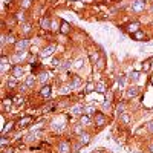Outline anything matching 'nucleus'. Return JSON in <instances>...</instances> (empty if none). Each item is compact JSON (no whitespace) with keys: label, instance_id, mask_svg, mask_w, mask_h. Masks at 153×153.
I'll use <instances>...</instances> for the list:
<instances>
[{"label":"nucleus","instance_id":"obj_1","mask_svg":"<svg viewBox=\"0 0 153 153\" xmlns=\"http://www.w3.org/2000/svg\"><path fill=\"white\" fill-rule=\"evenodd\" d=\"M66 127H68V123L65 121V118H60V117L52 118V121L49 123V130L54 132L55 135H61L66 130Z\"/></svg>","mask_w":153,"mask_h":153},{"label":"nucleus","instance_id":"obj_2","mask_svg":"<svg viewBox=\"0 0 153 153\" xmlns=\"http://www.w3.org/2000/svg\"><path fill=\"white\" fill-rule=\"evenodd\" d=\"M55 153H72V141H69V139H60L55 144Z\"/></svg>","mask_w":153,"mask_h":153},{"label":"nucleus","instance_id":"obj_3","mask_svg":"<svg viewBox=\"0 0 153 153\" xmlns=\"http://www.w3.org/2000/svg\"><path fill=\"white\" fill-rule=\"evenodd\" d=\"M129 9L133 12V14H143V12L147 9V2L146 0H132Z\"/></svg>","mask_w":153,"mask_h":153},{"label":"nucleus","instance_id":"obj_4","mask_svg":"<svg viewBox=\"0 0 153 153\" xmlns=\"http://www.w3.org/2000/svg\"><path fill=\"white\" fill-rule=\"evenodd\" d=\"M92 120H94V126L95 127H98V129H103L104 126H107V117H106V113L104 112H97L94 117H92Z\"/></svg>","mask_w":153,"mask_h":153},{"label":"nucleus","instance_id":"obj_5","mask_svg":"<svg viewBox=\"0 0 153 153\" xmlns=\"http://www.w3.org/2000/svg\"><path fill=\"white\" fill-rule=\"evenodd\" d=\"M12 48H14V51H19V52H26V51L31 49V40L28 37H23L20 40H17V43Z\"/></svg>","mask_w":153,"mask_h":153},{"label":"nucleus","instance_id":"obj_6","mask_svg":"<svg viewBox=\"0 0 153 153\" xmlns=\"http://www.w3.org/2000/svg\"><path fill=\"white\" fill-rule=\"evenodd\" d=\"M57 51V45L55 43H49L46 46H43L40 49V52H38V58H48L51 55H54V52Z\"/></svg>","mask_w":153,"mask_h":153},{"label":"nucleus","instance_id":"obj_7","mask_svg":"<svg viewBox=\"0 0 153 153\" xmlns=\"http://www.w3.org/2000/svg\"><path fill=\"white\" fill-rule=\"evenodd\" d=\"M69 115L75 118H80L81 115H84V104L83 103H74L69 106Z\"/></svg>","mask_w":153,"mask_h":153},{"label":"nucleus","instance_id":"obj_8","mask_svg":"<svg viewBox=\"0 0 153 153\" xmlns=\"http://www.w3.org/2000/svg\"><path fill=\"white\" fill-rule=\"evenodd\" d=\"M26 55H28V51H26V52H19V51H14V52L9 55V58L12 61V65H22V61H25Z\"/></svg>","mask_w":153,"mask_h":153},{"label":"nucleus","instance_id":"obj_9","mask_svg":"<svg viewBox=\"0 0 153 153\" xmlns=\"http://www.w3.org/2000/svg\"><path fill=\"white\" fill-rule=\"evenodd\" d=\"M75 139H76V141H80V143H81V144L86 147V146H89V144L92 143V132L84 130L81 135H78V136H76Z\"/></svg>","mask_w":153,"mask_h":153},{"label":"nucleus","instance_id":"obj_10","mask_svg":"<svg viewBox=\"0 0 153 153\" xmlns=\"http://www.w3.org/2000/svg\"><path fill=\"white\" fill-rule=\"evenodd\" d=\"M69 86L72 87V91H80V89L83 87V80H81V76L80 75H74L71 76V80L68 81Z\"/></svg>","mask_w":153,"mask_h":153},{"label":"nucleus","instance_id":"obj_11","mask_svg":"<svg viewBox=\"0 0 153 153\" xmlns=\"http://www.w3.org/2000/svg\"><path fill=\"white\" fill-rule=\"evenodd\" d=\"M124 29H126V32L127 34H130V35H133L135 32H138L139 29H141V23L139 22H136V20H133V22H129L124 26Z\"/></svg>","mask_w":153,"mask_h":153},{"label":"nucleus","instance_id":"obj_12","mask_svg":"<svg viewBox=\"0 0 153 153\" xmlns=\"http://www.w3.org/2000/svg\"><path fill=\"white\" fill-rule=\"evenodd\" d=\"M23 74H25V68L22 66V65H14V68H12V71H11V76L12 78H16V80H19L20 81V78L23 76Z\"/></svg>","mask_w":153,"mask_h":153},{"label":"nucleus","instance_id":"obj_13","mask_svg":"<svg viewBox=\"0 0 153 153\" xmlns=\"http://www.w3.org/2000/svg\"><path fill=\"white\" fill-rule=\"evenodd\" d=\"M31 124H32V117H23V115H22V118L17 120V123H16L17 130L25 129V127H28V126H31Z\"/></svg>","mask_w":153,"mask_h":153},{"label":"nucleus","instance_id":"obj_14","mask_svg":"<svg viewBox=\"0 0 153 153\" xmlns=\"http://www.w3.org/2000/svg\"><path fill=\"white\" fill-rule=\"evenodd\" d=\"M32 32H34V26H32L31 22H26V23L20 25V34H22L23 37H28V35H31Z\"/></svg>","mask_w":153,"mask_h":153},{"label":"nucleus","instance_id":"obj_15","mask_svg":"<svg viewBox=\"0 0 153 153\" xmlns=\"http://www.w3.org/2000/svg\"><path fill=\"white\" fill-rule=\"evenodd\" d=\"M51 22H52V17L51 16H43L40 19V29L42 31H51Z\"/></svg>","mask_w":153,"mask_h":153},{"label":"nucleus","instance_id":"obj_16","mask_svg":"<svg viewBox=\"0 0 153 153\" xmlns=\"http://www.w3.org/2000/svg\"><path fill=\"white\" fill-rule=\"evenodd\" d=\"M139 95V87L138 86H130L126 89V98L127 100H133Z\"/></svg>","mask_w":153,"mask_h":153},{"label":"nucleus","instance_id":"obj_17","mask_svg":"<svg viewBox=\"0 0 153 153\" xmlns=\"http://www.w3.org/2000/svg\"><path fill=\"white\" fill-rule=\"evenodd\" d=\"M14 17H16L17 25H23V23L28 22V14H26V11H23V9H19L14 14Z\"/></svg>","mask_w":153,"mask_h":153},{"label":"nucleus","instance_id":"obj_18","mask_svg":"<svg viewBox=\"0 0 153 153\" xmlns=\"http://www.w3.org/2000/svg\"><path fill=\"white\" fill-rule=\"evenodd\" d=\"M78 123L81 126H84L87 130H89V127H91V126H94V120H92V117H89V115H81V117L78 118Z\"/></svg>","mask_w":153,"mask_h":153},{"label":"nucleus","instance_id":"obj_19","mask_svg":"<svg viewBox=\"0 0 153 153\" xmlns=\"http://www.w3.org/2000/svg\"><path fill=\"white\" fill-rule=\"evenodd\" d=\"M37 78H38V83H40L42 86H45V84H48V83H49L51 75H49V72H48V71H42L40 74H37Z\"/></svg>","mask_w":153,"mask_h":153},{"label":"nucleus","instance_id":"obj_20","mask_svg":"<svg viewBox=\"0 0 153 153\" xmlns=\"http://www.w3.org/2000/svg\"><path fill=\"white\" fill-rule=\"evenodd\" d=\"M84 130H87V129H86L84 126H81L80 123H76V124H74V126L71 127V133L74 135V138H76L78 135H81Z\"/></svg>","mask_w":153,"mask_h":153},{"label":"nucleus","instance_id":"obj_21","mask_svg":"<svg viewBox=\"0 0 153 153\" xmlns=\"http://www.w3.org/2000/svg\"><path fill=\"white\" fill-rule=\"evenodd\" d=\"M23 83L29 87V91H32V89L35 87V84L38 83V78H37V75H28L26 78H25Z\"/></svg>","mask_w":153,"mask_h":153},{"label":"nucleus","instance_id":"obj_22","mask_svg":"<svg viewBox=\"0 0 153 153\" xmlns=\"http://www.w3.org/2000/svg\"><path fill=\"white\" fill-rule=\"evenodd\" d=\"M107 91H109V87H107V83L106 81H97L95 83V92H98V94H107Z\"/></svg>","mask_w":153,"mask_h":153},{"label":"nucleus","instance_id":"obj_23","mask_svg":"<svg viewBox=\"0 0 153 153\" xmlns=\"http://www.w3.org/2000/svg\"><path fill=\"white\" fill-rule=\"evenodd\" d=\"M118 120H120V123L124 124V126H130V124H132V113L124 112V113H121L120 117H118Z\"/></svg>","mask_w":153,"mask_h":153},{"label":"nucleus","instance_id":"obj_24","mask_svg":"<svg viewBox=\"0 0 153 153\" xmlns=\"http://www.w3.org/2000/svg\"><path fill=\"white\" fill-rule=\"evenodd\" d=\"M124 112H127V103H124V101H120V103H117V106H115V113L120 117V115L124 113Z\"/></svg>","mask_w":153,"mask_h":153},{"label":"nucleus","instance_id":"obj_25","mask_svg":"<svg viewBox=\"0 0 153 153\" xmlns=\"http://www.w3.org/2000/svg\"><path fill=\"white\" fill-rule=\"evenodd\" d=\"M98 112L97 106L94 104H84V115H89V117H94V115Z\"/></svg>","mask_w":153,"mask_h":153},{"label":"nucleus","instance_id":"obj_26","mask_svg":"<svg viewBox=\"0 0 153 153\" xmlns=\"http://www.w3.org/2000/svg\"><path fill=\"white\" fill-rule=\"evenodd\" d=\"M60 26H61V22H58V19H52V22H51V32L58 34L60 32Z\"/></svg>","mask_w":153,"mask_h":153},{"label":"nucleus","instance_id":"obj_27","mask_svg":"<svg viewBox=\"0 0 153 153\" xmlns=\"http://www.w3.org/2000/svg\"><path fill=\"white\" fill-rule=\"evenodd\" d=\"M71 32V25L68 23V22H65V20H61V26H60V34H63V35H68Z\"/></svg>","mask_w":153,"mask_h":153},{"label":"nucleus","instance_id":"obj_28","mask_svg":"<svg viewBox=\"0 0 153 153\" xmlns=\"http://www.w3.org/2000/svg\"><path fill=\"white\" fill-rule=\"evenodd\" d=\"M32 6V0H19V8L23 11H28Z\"/></svg>","mask_w":153,"mask_h":153},{"label":"nucleus","instance_id":"obj_29","mask_svg":"<svg viewBox=\"0 0 153 153\" xmlns=\"http://www.w3.org/2000/svg\"><path fill=\"white\" fill-rule=\"evenodd\" d=\"M12 98H14V106L16 107L23 106L25 104V100H26V98H25V95H22V94H17L16 97H12Z\"/></svg>","mask_w":153,"mask_h":153},{"label":"nucleus","instance_id":"obj_30","mask_svg":"<svg viewBox=\"0 0 153 153\" xmlns=\"http://www.w3.org/2000/svg\"><path fill=\"white\" fill-rule=\"evenodd\" d=\"M51 91H52V89H51V86L49 84H45V86H42V89H40V97H43V98H48L49 95H51Z\"/></svg>","mask_w":153,"mask_h":153},{"label":"nucleus","instance_id":"obj_31","mask_svg":"<svg viewBox=\"0 0 153 153\" xmlns=\"http://www.w3.org/2000/svg\"><path fill=\"white\" fill-rule=\"evenodd\" d=\"M113 109V101H103V104H101V112H110Z\"/></svg>","mask_w":153,"mask_h":153},{"label":"nucleus","instance_id":"obj_32","mask_svg":"<svg viewBox=\"0 0 153 153\" xmlns=\"http://www.w3.org/2000/svg\"><path fill=\"white\" fill-rule=\"evenodd\" d=\"M83 147H84V146H83L80 141H76V139H72V153H80Z\"/></svg>","mask_w":153,"mask_h":153},{"label":"nucleus","instance_id":"obj_33","mask_svg":"<svg viewBox=\"0 0 153 153\" xmlns=\"http://www.w3.org/2000/svg\"><path fill=\"white\" fill-rule=\"evenodd\" d=\"M16 43H17V37L12 32H8V35H6V45L8 46H14Z\"/></svg>","mask_w":153,"mask_h":153},{"label":"nucleus","instance_id":"obj_34","mask_svg":"<svg viewBox=\"0 0 153 153\" xmlns=\"http://www.w3.org/2000/svg\"><path fill=\"white\" fill-rule=\"evenodd\" d=\"M74 91H72V87L69 86V83L68 84H65V86H61V89H60V91H58V94L60 95H71Z\"/></svg>","mask_w":153,"mask_h":153},{"label":"nucleus","instance_id":"obj_35","mask_svg":"<svg viewBox=\"0 0 153 153\" xmlns=\"http://www.w3.org/2000/svg\"><path fill=\"white\" fill-rule=\"evenodd\" d=\"M94 66H95V69H97V71H103V69L106 68V60H104V57H101V58L95 63Z\"/></svg>","mask_w":153,"mask_h":153},{"label":"nucleus","instance_id":"obj_36","mask_svg":"<svg viewBox=\"0 0 153 153\" xmlns=\"http://www.w3.org/2000/svg\"><path fill=\"white\" fill-rule=\"evenodd\" d=\"M72 68H74L75 71H80V69H83V68H84V60H83V58L75 60V61H74V65H72Z\"/></svg>","mask_w":153,"mask_h":153},{"label":"nucleus","instance_id":"obj_37","mask_svg":"<svg viewBox=\"0 0 153 153\" xmlns=\"http://www.w3.org/2000/svg\"><path fill=\"white\" fill-rule=\"evenodd\" d=\"M127 78H129L132 83H136L138 78H139V71H132L129 75H127Z\"/></svg>","mask_w":153,"mask_h":153},{"label":"nucleus","instance_id":"obj_38","mask_svg":"<svg viewBox=\"0 0 153 153\" xmlns=\"http://www.w3.org/2000/svg\"><path fill=\"white\" fill-rule=\"evenodd\" d=\"M11 139H12V138H9V139H8V136H6V135H2V143H0V149H5V147L11 146Z\"/></svg>","mask_w":153,"mask_h":153},{"label":"nucleus","instance_id":"obj_39","mask_svg":"<svg viewBox=\"0 0 153 153\" xmlns=\"http://www.w3.org/2000/svg\"><path fill=\"white\" fill-rule=\"evenodd\" d=\"M26 92H29V87L25 84V83H20L19 84V87H17V94H22V95H25Z\"/></svg>","mask_w":153,"mask_h":153},{"label":"nucleus","instance_id":"obj_40","mask_svg":"<svg viewBox=\"0 0 153 153\" xmlns=\"http://www.w3.org/2000/svg\"><path fill=\"white\" fill-rule=\"evenodd\" d=\"M95 91V83L94 81H89L86 86H84V94H91Z\"/></svg>","mask_w":153,"mask_h":153},{"label":"nucleus","instance_id":"obj_41","mask_svg":"<svg viewBox=\"0 0 153 153\" xmlns=\"http://www.w3.org/2000/svg\"><path fill=\"white\" fill-rule=\"evenodd\" d=\"M89 55H91V61L94 63V65H95V63L101 58L100 57V52H98V51H92V52H89Z\"/></svg>","mask_w":153,"mask_h":153},{"label":"nucleus","instance_id":"obj_42","mask_svg":"<svg viewBox=\"0 0 153 153\" xmlns=\"http://www.w3.org/2000/svg\"><path fill=\"white\" fill-rule=\"evenodd\" d=\"M132 37H133V40H138V42H141V40H144V37H146V32H143L141 29H139V31H138V32H135V34H133Z\"/></svg>","mask_w":153,"mask_h":153},{"label":"nucleus","instance_id":"obj_43","mask_svg":"<svg viewBox=\"0 0 153 153\" xmlns=\"http://www.w3.org/2000/svg\"><path fill=\"white\" fill-rule=\"evenodd\" d=\"M117 84L123 89V87H126V76L124 75H120L118 78H117Z\"/></svg>","mask_w":153,"mask_h":153},{"label":"nucleus","instance_id":"obj_44","mask_svg":"<svg viewBox=\"0 0 153 153\" xmlns=\"http://www.w3.org/2000/svg\"><path fill=\"white\" fill-rule=\"evenodd\" d=\"M0 153H16V149L12 147V146H8V147H5V149L0 150Z\"/></svg>","mask_w":153,"mask_h":153},{"label":"nucleus","instance_id":"obj_45","mask_svg":"<svg viewBox=\"0 0 153 153\" xmlns=\"http://www.w3.org/2000/svg\"><path fill=\"white\" fill-rule=\"evenodd\" d=\"M146 130H147L150 135H153V121L147 123V126H146Z\"/></svg>","mask_w":153,"mask_h":153},{"label":"nucleus","instance_id":"obj_46","mask_svg":"<svg viewBox=\"0 0 153 153\" xmlns=\"http://www.w3.org/2000/svg\"><path fill=\"white\" fill-rule=\"evenodd\" d=\"M147 152H149V153H153V141H150V143L147 144Z\"/></svg>","mask_w":153,"mask_h":153},{"label":"nucleus","instance_id":"obj_47","mask_svg":"<svg viewBox=\"0 0 153 153\" xmlns=\"http://www.w3.org/2000/svg\"><path fill=\"white\" fill-rule=\"evenodd\" d=\"M74 8H75V9H81V8H83L81 2H75V3H74Z\"/></svg>","mask_w":153,"mask_h":153},{"label":"nucleus","instance_id":"obj_48","mask_svg":"<svg viewBox=\"0 0 153 153\" xmlns=\"http://www.w3.org/2000/svg\"><path fill=\"white\" fill-rule=\"evenodd\" d=\"M94 153H107V152H106V149H98V150L94 152Z\"/></svg>","mask_w":153,"mask_h":153},{"label":"nucleus","instance_id":"obj_49","mask_svg":"<svg viewBox=\"0 0 153 153\" xmlns=\"http://www.w3.org/2000/svg\"><path fill=\"white\" fill-rule=\"evenodd\" d=\"M146 51V46H139V52H144Z\"/></svg>","mask_w":153,"mask_h":153},{"label":"nucleus","instance_id":"obj_50","mask_svg":"<svg viewBox=\"0 0 153 153\" xmlns=\"http://www.w3.org/2000/svg\"><path fill=\"white\" fill-rule=\"evenodd\" d=\"M22 153H31L29 150H25V152H22Z\"/></svg>","mask_w":153,"mask_h":153},{"label":"nucleus","instance_id":"obj_51","mask_svg":"<svg viewBox=\"0 0 153 153\" xmlns=\"http://www.w3.org/2000/svg\"><path fill=\"white\" fill-rule=\"evenodd\" d=\"M150 9H152V12H153V6H152V8H150Z\"/></svg>","mask_w":153,"mask_h":153},{"label":"nucleus","instance_id":"obj_52","mask_svg":"<svg viewBox=\"0 0 153 153\" xmlns=\"http://www.w3.org/2000/svg\"><path fill=\"white\" fill-rule=\"evenodd\" d=\"M48 153H51V152H48Z\"/></svg>","mask_w":153,"mask_h":153},{"label":"nucleus","instance_id":"obj_53","mask_svg":"<svg viewBox=\"0 0 153 153\" xmlns=\"http://www.w3.org/2000/svg\"><path fill=\"white\" fill-rule=\"evenodd\" d=\"M146 2H147V0H146Z\"/></svg>","mask_w":153,"mask_h":153}]
</instances>
